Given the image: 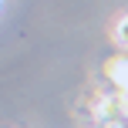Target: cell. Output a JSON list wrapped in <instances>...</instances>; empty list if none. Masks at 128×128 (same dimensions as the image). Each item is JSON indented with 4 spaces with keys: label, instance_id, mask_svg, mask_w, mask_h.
<instances>
[{
    "label": "cell",
    "instance_id": "2",
    "mask_svg": "<svg viewBox=\"0 0 128 128\" xmlns=\"http://www.w3.org/2000/svg\"><path fill=\"white\" fill-rule=\"evenodd\" d=\"M125 24H128V17L122 14V17L115 20V44H118V51H125V47H128V37H125Z\"/></svg>",
    "mask_w": 128,
    "mask_h": 128
},
{
    "label": "cell",
    "instance_id": "3",
    "mask_svg": "<svg viewBox=\"0 0 128 128\" xmlns=\"http://www.w3.org/2000/svg\"><path fill=\"white\" fill-rule=\"evenodd\" d=\"M91 128H125V118H98L91 122Z\"/></svg>",
    "mask_w": 128,
    "mask_h": 128
},
{
    "label": "cell",
    "instance_id": "1",
    "mask_svg": "<svg viewBox=\"0 0 128 128\" xmlns=\"http://www.w3.org/2000/svg\"><path fill=\"white\" fill-rule=\"evenodd\" d=\"M101 71H104V78L111 81V88H125V84H128V58H125V54H115Z\"/></svg>",
    "mask_w": 128,
    "mask_h": 128
}]
</instances>
